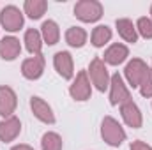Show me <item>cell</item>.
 <instances>
[{
    "instance_id": "obj_1",
    "label": "cell",
    "mask_w": 152,
    "mask_h": 150,
    "mask_svg": "<svg viewBox=\"0 0 152 150\" xmlns=\"http://www.w3.org/2000/svg\"><path fill=\"white\" fill-rule=\"evenodd\" d=\"M87 74L90 76L92 85H94L99 92H104V90L110 88V79H112V76L108 74V67H106V64H104L103 58L94 57V58L90 60V64H88Z\"/></svg>"
},
{
    "instance_id": "obj_2",
    "label": "cell",
    "mask_w": 152,
    "mask_h": 150,
    "mask_svg": "<svg viewBox=\"0 0 152 150\" xmlns=\"http://www.w3.org/2000/svg\"><path fill=\"white\" fill-rule=\"evenodd\" d=\"M101 136L110 147H120L126 141V131L113 117H104L101 124Z\"/></svg>"
},
{
    "instance_id": "obj_3",
    "label": "cell",
    "mask_w": 152,
    "mask_h": 150,
    "mask_svg": "<svg viewBox=\"0 0 152 150\" xmlns=\"http://www.w3.org/2000/svg\"><path fill=\"white\" fill-rule=\"evenodd\" d=\"M75 16L83 23H94L103 16V4L97 0H80L75 5Z\"/></svg>"
},
{
    "instance_id": "obj_4",
    "label": "cell",
    "mask_w": 152,
    "mask_h": 150,
    "mask_svg": "<svg viewBox=\"0 0 152 150\" xmlns=\"http://www.w3.org/2000/svg\"><path fill=\"white\" fill-rule=\"evenodd\" d=\"M69 94L75 101H88L90 95H92V85H90V79H88V74L87 71H80L76 78L73 79L71 87H69Z\"/></svg>"
},
{
    "instance_id": "obj_5",
    "label": "cell",
    "mask_w": 152,
    "mask_h": 150,
    "mask_svg": "<svg viewBox=\"0 0 152 150\" xmlns=\"http://www.w3.org/2000/svg\"><path fill=\"white\" fill-rule=\"evenodd\" d=\"M23 12L16 5H5L0 11V23L7 32H18L23 27Z\"/></svg>"
},
{
    "instance_id": "obj_6",
    "label": "cell",
    "mask_w": 152,
    "mask_h": 150,
    "mask_svg": "<svg viewBox=\"0 0 152 150\" xmlns=\"http://www.w3.org/2000/svg\"><path fill=\"white\" fill-rule=\"evenodd\" d=\"M127 101H131V92L126 87L122 76L118 73H115L110 79V103L113 106H122Z\"/></svg>"
},
{
    "instance_id": "obj_7",
    "label": "cell",
    "mask_w": 152,
    "mask_h": 150,
    "mask_svg": "<svg viewBox=\"0 0 152 150\" xmlns=\"http://www.w3.org/2000/svg\"><path fill=\"white\" fill-rule=\"evenodd\" d=\"M147 71H149V66L142 58H133L131 62H127V66L124 69V74H126V79H127L129 87H133V88L140 87V83H142V79H143Z\"/></svg>"
},
{
    "instance_id": "obj_8",
    "label": "cell",
    "mask_w": 152,
    "mask_h": 150,
    "mask_svg": "<svg viewBox=\"0 0 152 150\" xmlns=\"http://www.w3.org/2000/svg\"><path fill=\"white\" fill-rule=\"evenodd\" d=\"M16 106H18L16 92L7 85H0V117L4 118L12 117V113L16 111Z\"/></svg>"
},
{
    "instance_id": "obj_9",
    "label": "cell",
    "mask_w": 152,
    "mask_h": 150,
    "mask_svg": "<svg viewBox=\"0 0 152 150\" xmlns=\"http://www.w3.org/2000/svg\"><path fill=\"white\" fill-rule=\"evenodd\" d=\"M30 110L34 113V117L41 120L42 124H50V125L55 124V113L42 97H37V95L30 97Z\"/></svg>"
},
{
    "instance_id": "obj_10",
    "label": "cell",
    "mask_w": 152,
    "mask_h": 150,
    "mask_svg": "<svg viewBox=\"0 0 152 150\" xmlns=\"http://www.w3.org/2000/svg\"><path fill=\"white\" fill-rule=\"evenodd\" d=\"M53 67L58 73V76H62L64 79H71L75 76V62L69 51H58L53 57Z\"/></svg>"
},
{
    "instance_id": "obj_11",
    "label": "cell",
    "mask_w": 152,
    "mask_h": 150,
    "mask_svg": "<svg viewBox=\"0 0 152 150\" xmlns=\"http://www.w3.org/2000/svg\"><path fill=\"white\" fill-rule=\"evenodd\" d=\"M44 64H46V60H44L42 53L41 55H34V57L23 60V64H21V74L25 76L27 79H32V81L39 79L42 76V73H44Z\"/></svg>"
},
{
    "instance_id": "obj_12",
    "label": "cell",
    "mask_w": 152,
    "mask_h": 150,
    "mask_svg": "<svg viewBox=\"0 0 152 150\" xmlns=\"http://www.w3.org/2000/svg\"><path fill=\"white\" fill-rule=\"evenodd\" d=\"M120 115H122V120L126 122V125H129L133 129H140L142 124H143L142 111H140V108L136 106V103L133 99L120 106Z\"/></svg>"
},
{
    "instance_id": "obj_13",
    "label": "cell",
    "mask_w": 152,
    "mask_h": 150,
    "mask_svg": "<svg viewBox=\"0 0 152 150\" xmlns=\"http://www.w3.org/2000/svg\"><path fill=\"white\" fill-rule=\"evenodd\" d=\"M21 133V122L18 117H9V118H4L0 122V141L4 143H9V141H14Z\"/></svg>"
},
{
    "instance_id": "obj_14",
    "label": "cell",
    "mask_w": 152,
    "mask_h": 150,
    "mask_svg": "<svg viewBox=\"0 0 152 150\" xmlns=\"http://www.w3.org/2000/svg\"><path fill=\"white\" fill-rule=\"evenodd\" d=\"M20 53H21L20 39H16L14 36H7V37L0 39V58L11 62V60L18 58Z\"/></svg>"
},
{
    "instance_id": "obj_15",
    "label": "cell",
    "mask_w": 152,
    "mask_h": 150,
    "mask_svg": "<svg viewBox=\"0 0 152 150\" xmlns=\"http://www.w3.org/2000/svg\"><path fill=\"white\" fill-rule=\"evenodd\" d=\"M127 57H129V48L122 42H115L104 51V64L120 66L122 62H126Z\"/></svg>"
},
{
    "instance_id": "obj_16",
    "label": "cell",
    "mask_w": 152,
    "mask_h": 150,
    "mask_svg": "<svg viewBox=\"0 0 152 150\" xmlns=\"http://www.w3.org/2000/svg\"><path fill=\"white\" fill-rule=\"evenodd\" d=\"M115 27H117L118 36L124 39L126 42L134 44V42L138 41V32H136V27H134V23H133L131 20H127V18H118V20L115 21Z\"/></svg>"
},
{
    "instance_id": "obj_17",
    "label": "cell",
    "mask_w": 152,
    "mask_h": 150,
    "mask_svg": "<svg viewBox=\"0 0 152 150\" xmlns=\"http://www.w3.org/2000/svg\"><path fill=\"white\" fill-rule=\"evenodd\" d=\"M41 37H42V41H44L46 44H50V46L57 44L58 39H60V28H58L57 21L46 20V21L41 25Z\"/></svg>"
},
{
    "instance_id": "obj_18",
    "label": "cell",
    "mask_w": 152,
    "mask_h": 150,
    "mask_svg": "<svg viewBox=\"0 0 152 150\" xmlns=\"http://www.w3.org/2000/svg\"><path fill=\"white\" fill-rule=\"evenodd\" d=\"M25 48L28 50L30 55H41V50H42V37H41V32L36 28H28L25 32Z\"/></svg>"
},
{
    "instance_id": "obj_19",
    "label": "cell",
    "mask_w": 152,
    "mask_h": 150,
    "mask_svg": "<svg viewBox=\"0 0 152 150\" xmlns=\"http://www.w3.org/2000/svg\"><path fill=\"white\" fill-rule=\"evenodd\" d=\"M48 9V2L46 0H27L23 4V11L30 20H39Z\"/></svg>"
},
{
    "instance_id": "obj_20",
    "label": "cell",
    "mask_w": 152,
    "mask_h": 150,
    "mask_svg": "<svg viewBox=\"0 0 152 150\" xmlns=\"http://www.w3.org/2000/svg\"><path fill=\"white\" fill-rule=\"evenodd\" d=\"M66 42L71 48H83L87 42V32L81 27H69L66 32Z\"/></svg>"
},
{
    "instance_id": "obj_21",
    "label": "cell",
    "mask_w": 152,
    "mask_h": 150,
    "mask_svg": "<svg viewBox=\"0 0 152 150\" xmlns=\"http://www.w3.org/2000/svg\"><path fill=\"white\" fill-rule=\"evenodd\" d=\"M112 41V28L108 25H97L94 30H92V36H90V42L92 46L96 48H103L106 42Z\"/></svg>"
},
{
    "instance_id": "obj_22",
    "label": "cell",
    "mask_w": 152,
    "mask_h": 150,
    "mask_svg": "<svg viewBox=\"0 0 152 150\" xmlns=\"http://www.w3.org/2000/svg\"><path fill=\"white\" fill-rule=\"evenodd\" d=\"M64 143H62V138L60 134L53 133V131H48L42 134L41 138V150H62Z\"/></svg>"
},
{
    "instance_id": "obj_23",
    "label": "cell",
    "mask_w": 152,
    "mask_h": 150,
    "mask_svg": "<svg viewBox=\"0 0 152 150\" xmlns=\"http://www.w3.org/2000/svg\"><path fill=\"white\" fill-rule=\"evenodd\" d=\"M134 27H136V32H138L142 37L152 39V20L151 18H147V16L138 18V21H136Z\"/></svg>"
},
{
    "instance_id": "obj_24",
    "label": "cell",
    "mask_w": 152,
    "mask_h": 150,
    "mask_svg": "<svg viewBox=\"0 0 152 150\" xmlns=\"http://www.w3.org/2000/svg\"><path fill=\"white\" fill-rule=\"evenodd\" d=\"M140 94H142L143 97H147V99L152 97V69L151 67H149V71L145 73L142 83H140Z\"/></svg>"
},
{
    "instance_id": "obj_25",
    "label": "cell",
    "mask_w": 152,
    "mask_h": 150,
    "mask_svg": "<svg viewBox=\"0 0 152 150\" xmlns=\"http://www.w3.org/2000/svg\"><path fill=\"white\" fill-rule=\"evenodd\" d=\"M129 150H152V147L151 145H147L145 141H142V140H136V141L131 143Z\"/></svg>"
},
{
    "instance_id": "obj_26",
    "label": "cell",
    "mask_w": 152,
    "mask_h": 150,
    "mask_svg": "<svg viewBox=\"0 0 152 150\" xmlns=\"http://www.w3.org/2000/svg\"><path fill=\"white\" fill-rule=\"evenodd\" d=\"M11 150H34L30 145H25V143H20V145H14Z\"/></svg>"
},
{
    "instance_id": "obj_27",
    "label": "cell",
    "mask_w": 152,
    "mask_h": 150,
    "mask_svg": "<svg viewBox=\"0 0 152 150\" xmlns=\"http://www.w3.org/2000/svg\"><path fill=\"white\" fill-rule=\"evenodd\" d=\"M151 20H152V5H151Z\"/></svg>"
},
{
    "instance_id": "obj_28",
    "label": "cell",
    "mask_w": 152,
    "mask_h": 150,
    "mask_svg": "<svg viewBox=\"0 0 152 150\" xmlns=\"http://www.w3.org/2000/svg\"><path fill=\"white\" fill-rule=\"evenodd\" d=\"M151 69H152V67H151Z\"/></svg>"
}]
</instances>
